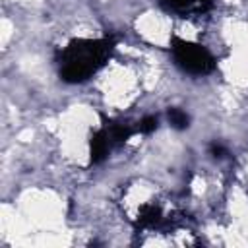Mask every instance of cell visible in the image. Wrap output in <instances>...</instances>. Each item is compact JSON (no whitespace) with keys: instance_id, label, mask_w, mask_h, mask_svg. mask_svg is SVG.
Instances as JSON below:
<instances>
[{"instance_id":"obj_3","label":"cell","mask_w":248,"mask_h":248,"mask_svg":"<svg viewBox=\"0 0 248 248\" xmlns=\"http://www.w3.org/2000/svg\"><path fill=\"white\" fill-rule=\"evenodd\" d=\"M170 10L178 12V14H186V16H192V14H200L203 12L211 0H163Z\"/></svg>"},{"instance_id":"obj_5","label":"cell","mask_w":248,"mask_h":248,"mask_svg":"<svg viewBox=\"0 0 248 248\" xmlns=\"http://www.w3.org/2000/svg\"><path fill=\"white\" fill-rule=\"evenodd\" d=\"M157 128V118L155 116H147V118H143L140 124H138V132H143V134H149V132H153Z\"/></svg>"},{"instance_id":"obj_1","label":"cell","mask_w":248,"mask_h":248,"mask_svg":"<svg viewBox=\"0 0 248 248\" xmlns=\"http://www.w3.org/2000/svg\"><path fill=\"white\" fill-rule=\"evenodd\" d=\"M114 43L110 39H78L62 48L58 64L60 78L68 83H79L91 78L110 56Z\"/></svg>"},{"instance_id":"obj_2","label":"cell","mask_w":248,"mask_h":248,"mask_svg":"<svg viewBox=\"0 0 248 248\" xmlns=\"http://www.w3.org/2000/svg\"><path fill=\"white\" fill-rule=\"evenodd\" d=\"M172 54L176 64L190 74H207L213 70V56L211 52L196 43H188V41H180L174 39L172 41Z\"/></svg>"},{"instance_id":"obj_4","label":"cell","mask_w":248,"mask_h":248,"mask_svg":"<svg viewBox=\"0 0 248 248\" xmlns=\"http://www.w3.org/2000/svg\"><path fill=\"white\" fill-rule=\"evenodd\" d=\"M169 120H170V124H172L174 128H186V126H188V116H186V112H182V110H178V108H170V110H169Z\"/></svg>"}]
</instances>
